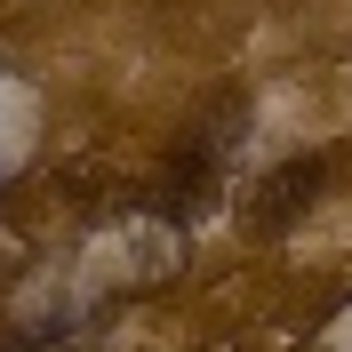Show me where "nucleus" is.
Masks as SVG:
<instances>
[{
    "label": "nucleus",
    "mask_w": 352,
    "mask_h": 352,
    "mask_svg": "<svg viewBox=\"0 0 352 352\" xmlns=\"http://www.w3.org/2000/svg\"><path fill=\"white\" fill-rule=\"evenodd\" d=\"M305 352H352V305H344V312H329V320H320V336H312Z\"/></svg>",
    "instance_id": "f257e3e1"
}]
</instances>
